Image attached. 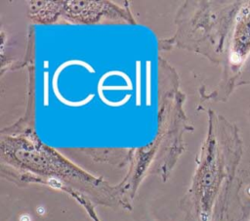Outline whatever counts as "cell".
<instances>
[{
  "label": "cell",
  "instance_id": "3957f363",
  "mask_svg": "<svg viewBox=\"0 0 250 221\" xmlns=\"http://www.w3.org/2000/svg\"><path fill=\"white\" fill-rule=\"evenodd\" d=\"M140 62H137V105H140Z\"/></svg>",
  "mask_w": 250,
  "mask_h": 221
},
{
  "label": "cell",
  "instance_id": "277c9868",
  "mask_svg": "<svg viewBox=\"0 0 250 221\" xmlns=\"http://www.w3.org/2000/svg\"><path fill=\"white\" fill-rule=\"evenodd\" d=\"M48 73L45 72V85H44V105L48 106V83H47Z\"/></svg>",
  "mask_w": 250,
  "mask_h": 221
},
{
  "label": "cell",
  "instance_id": "7a4b0ae2",
  "mask_svg": "<svg viewBox=\"0 0 250 221\" xmlns=\"http://www.w3.org/2000/svg\"><path fill=\"white\" fill-rule=\"evenodd\" d=\"M147 82H146V105H150V62H146Z\"/></svg>",
  "mask_w": 250,
  "mask_h": 221
},
{
  "label": "cell",
  "instance_id": "5b68a950",
  "mask_svg": "<svg viewBox=\"0 0 250 221\" xmlns=\"http://www.w3.org/2000/svg\"><path fill=\"white\" fill-rule=\"evenodd\" d=\"M95 221H98V220H97V218H95Z\"/></svg>",
  "mask_w": 250,
  "mask_h": 221
},
{
  "label": "cell",
  "instance_id": "6da1fadb",
  "mask_svg": "<svg viewBox=\"0 0 250 221\" xmlns=\"http://www.w3.org/2000/svg\"><path fill=\"white\" fill-rule=\"evenodd\" d=\"M250 51V2L245 3L237 18L233 39V59L235 63L243 61Z\"/></svg>",
  "mask_w": 250,
  "mask_h": 221
}]
</instances>
